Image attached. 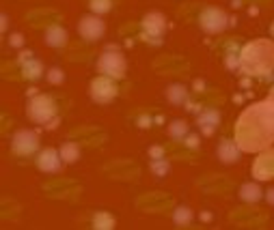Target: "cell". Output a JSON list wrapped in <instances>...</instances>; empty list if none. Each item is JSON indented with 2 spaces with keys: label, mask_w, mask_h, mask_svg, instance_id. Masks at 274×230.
Returning <instances> with one entry per match:
<instances>
[{
  "label": "cell",
  "mask_w": 274,
  "mask_h": 230,
  "mask_svg": "<svg viewBox=\"0 0 274 230\" xmlns=\"http://www.w3.org/2000/svg\"><path fill=\"white\" fill-rule=\"evenodd\" d=\"M266 200H268V202H270V205L274 207V187L266 191Z\"/></svg>",
  "instance_id": "cell-29"
},
{
  "label": "cell",
  "mask_w": 274,
  "mask_h": 230,
  "mask_svg": "<svg viewBox=\"0 0 274 230\" xmlns=\"http://www.w3.org/2000/svg\"><path fill=\"white\" fill-rule=\"evenodd\" d=\"M28 118L35 120V123L39 125H48L50 120H56V106H54L52 97L48 95H35L28 103Z\"/></svg>",
  "instance_id": "cell-3"
},
{
  "label": "cell",
  "mask_w": 274,
  "mask_h": 230,
  "mask_svg": "<svg viewBox=\"0 0 274 230\" xmlns=\"http://www.w3.org/2000/svg\"><path fill=\"white\" fill-rule=\"evenodd\" d=\"M272 32H274V28H272Z\"/></svg>",
  "instance_id": "cell-35"
},
{
  "label": "cell",
  "mask_w": 274,
  "mask_h": 230,
  "mask_svg": "<svg viewBox=\"0 0 274 230\" xmlns=\"http://www.w3.org/2000/svg\"><path fill=\"white\" fill-rule=\"evenodd\" d=\"M63 157H61V151L56 149H43L39 153V157H37V168H39L41 172H48V174H56L61 170L63 166Z\"/></svg>",
  "instance_id": "cell-8"
},
{
  "label": "cell",
  "mask_w": 274,
  "mask_h": 230,
  "mask_svg": "<svg viewBox=\"0 0 274 230\" xmlns=\"http://www.w3.org/2000/svg\"><path fill=\"white\" fill-rule=\"evenodd\" d=\"M7 26H9V18H7V13H2V32L7 30Z\"/></svg>",
  "instance_id": "cell-32"
},
{
  "label": "cell",
  "mask_w": 274,
  "mask_h": 230,
  "mask_svg": "<svg viewBox=\"0 0 274 230\" xmlns=\"http://www.w3.org/2000/svg\"><path fill=\"white\" fill-rule=\"evenodd\" d=\"M264 189L259 187L257 183H244L242 187H240V198L244 202H248V205H255V202H259L264 198Z\"/></svg>",
  "instance_id": "cell-14"
},
{
  "label": "cell",
  "mask_w": 274,
  "mask_h": 230,
  "mask_svg": "<svg viewBox=\"0 0 274 230\" xmlns=\"http://www.w3.org/2000/svg\"><path fill=\"white\" fill-rule=\"evenodd\" d=\"M39 149V136L30 129H20L11 138V151L18 155H30Z\"/></svg>",
  "instance_id": "cell-5"
},
{
  "label": "cell",
  "mask_w": 274,
  "mask_h": 230,
  "mask_svg": "<svg viewBox=\"0 0 274 230\" xmlns=\"http://www.w3.org/2000/svg\"><path fill=\"white\" fill-rule=\"evenodd\" d=\"M199 24H201V28H203L205 32H210V35H216V32H222L229 24H231V18H229V15L224 13L222 9L207 7L203 13H201Z\"/></svg>",
  "instance_id": "cell-4"
},
{
  "label": "cell",
  "mask_w": 274,
  "mask_h": 230,
  "mask_svg": "<svg viewBox=\"0 0 274 230\" xmlns=\"http://www.w3.org/2000/svg\"><path fill=\"white\" fill-rule=\"evenodd\" d=\"M93 228L95 230H112L114 228V217L106 211H100L93 215Z\"/></svg>",
  "instance_id": "cell-18"
},
{
  "label": "cell",
  "mask_w": 274,
  "mask_h": 230,
  "mask_svg": "<svg viewBox=\"0 0 274 230\" xmlns=\"http://www.w3.org/2000/svg\"><path fill=\"white\" fill-rule=\"evenodd\" d=\"M149 120H151L149 116H140V118H138V125H140V127H142V129H145V127H149V125H151V123H149Z\"/></svg>",
  "instance_id": "cell-28"
},
{
  "label": "cell",
  "mask_w": 274,
  "mask_h": 230,
  "mask_svg": "<svg viewBox=\"0 0 274 230\" xmlns=\"http://www.w3.org/2000/svg\"><path fill=\"white\" fill-rule=\"evenodd\" d=\"M201 220H205V222H210V220H212V213H201Z\"/></svg>",
  "instance_id": "cell-33"
},
{
  "label": "cell",
  "mask_w": 274,
  "mask_h": 230,
  "mask_svg": "<svg viewBox=\"0 0 274 230\" xmlns=\"http://www.w3.org/2000/svg\"><path fill=\"white\" fill-rule=\"evenodd\" d=\"M196 125L203 131V136H212L218 125H220V112L218 110H203L199 114V118H196Z\"/></svg>",
  "instance_id": "cell-12"
},
{
  "label": "cell",
  "mask_w": 274,
  "mask_h": 230,
  "mask_svg": "<svg viewBox=\"0 0 274 230\" xmlns=\"http://www.w3.org/2000/svg\"><path fill=\"white\" fill-rule=\"evenodd\" d=\"M253 174H255V179H259V181H268V179L274 177V151L264 153V155L255 161Z\"/></svg>",
  "instance_id": "cell-11"
},
{
  "label": "cell",
  "mask_w": 274,
  "mask_h": 230,
  "mask_svg": "<svg viewBox=\"0 0 274 230\" xmlns=\"http://www.w3.org/2000/svg\"><path fill=\"white\" fill-rule=\"evenodd\" d=\"M231 7H235V9H240V7H242V0H231Z\"/></svg>",
  "instance_id": "cell-34"
},
{
  "label": "cell",
  "mask_w": 274,
  "mask_h": 230,
  "mask_svg": "<svg viewBox=\"0 0 274 230\" xmlns=\"http://www.w3.org/2000/svg\"><path fill=\"white\" fill-rule=\"evenodd\" d=\"M97 71L112 80H121L125 78V71H128V63H125V56L121 52H114L112 47H108L106 52L97 58Z\"/></svg>",
  "instance_id": "cell-2"
},
{
  "label": "cell",
  "mask_w": 274,
  "mask_h": 230,
  "mask_svg": "<svg viewBox=\"0 0 274 230\" xmlns=\"http://www.w3.org/2000/svg\"><path fill=\"white\" fill-rule=\"evenodd\" d=\"M78 32L82 39L86 41H97L106 35V22H104L100 15H84L78 22Z\"/></svg>",
  "instance_id": "cell-6"
},
{
  "label": "cell",
  "mask_w": 274,
  "mask_h": 230,
  "mask_svg": "<svg viewBox=\"0 0 274 230\" xmlns=\"http://www.w3.org/2000/svg\"><path fill=\"white\" fill-rule=\"evenodd\" d=\"M9 46L11 47H22L24 46V37H22L20 32H13V35L9 37Z\"/></svg>",
  "instance_id": "cell-24"
},
{
  "label": "cell",
  "mask_w": 274,
  "mask_h": 230,
  "mask_svg": "<svg viewBox=\"0 0 274 230\" xmlns=\"http://www.w3.org/2000/svg\"><path fill=\"white\" fill-rule=\"evenodd\" d=\"M242 151H261L274 142V103L264 101L244 110L235 125Z\"/></svg>",
  "instance_id": "cell-1"
},
{
  "label": "cell",
  "mask_w": 274,
  "mask_h": 230,
  "mask_svg": "<svg viewBox=\"0 0 274 230\" xmlns=\"http://www.w3.org/2000/svg\"><path fill=\"white\" fill-rule=\"evenodd\" d=\"M168 136L177 142L186 140V136H188V123H184V120H173V123L168 125Z\"/></svg>",
  "instance_id": "cell-20"
},
{
  "label": "cell",
  "mask_w": 274,
  "mask_h": 230,
  "mask_svg": "<svg viewBox=\"0 0 274 230\" xmlns=\"http://www.w3.org/2000/svg\"><path fill=\"white\" fill-rule=\"evenodd\" d=\"M61 157L65 163H76L80 160V146L78 142H65L61 146Z\"/></svg>",
  "instance_id": "cell-16"
},
{
  "label": "cell",
  "mask_w": 274,
  "mask_h": 230,
  "mask_svg": "<svg viewBox=\"0 0 274 230\" xmlns=\"http://www.w3.org/2000/svg\"><path fill=\"white\" fill-rule=\"evenodd\" d=\"M238 65H240V58H235L233 54H231V56L227 58V67L229 69H238Z\"/></svg>",
  "instance_id": "cell-27"
},
{
  "label": "cell",
  "mask_w": 274,
  "mask_h": 230,
  "mask_svg": "<svg viewBox=\"0 0 274 230\" xmlns=\"http://www.w3.org/2000/svg\"><path fill=\"white\" fill-rule=\"evenodd\" d=\"M151 172L156 174V177H166V174L171 172V163L164 161V160H153L151 161Z\"/></svg>",
  "instance_id": "cell-22"
},
{
  "label": "cell",
  "mask_w": 274,
  "mask_h": 230,
  "mask_svg": "<svg viewBox=\"0 0 274 230\" xmlns=\"http://www.w3.org/2000/svg\"><path fill=\"white\" fill-rule=\"evenodd\" d=\"M166 99L173 103V106H182L188 99V91H186V86L182 84H173L166 89Z\"/></svg>",
  "instance_id": "cell-15"
},
{
  "label": "cell",
  "mask_w": 274,
  "mask_h": 230,
  "mask_svg": "<svg viewBox=\"0 0 274 230\" xmlns=\"http://www.w3.org/2000/svg\"><path fill=\"white\" fill-rule=\"evenodd\" d=\"M30 58H32V52H22V56H20V63L24 65L26 60H30Z\"/></svg>",
  "instance_id": "cell-30"
},
{
  "label": "cell",
  "mask_w": 274,
  "mask_h": 230,
  "mask_svg": "<svg viewBox=\"0 0 274 230\" xmlns=\"http://www.w3.org/2000/svg\"><path fill=\"white\" fill-rule=\"evenodd\" d=\"M142 30H145V37H156V39H160L164 35V30H166V18H164L162 13H158V11L147 13L145 20H142Z\"/></svg>",
  "instance_id": "cell-9"
},
{
  "label": "cell",
  "mask_w": 274,
  "mask_h": 230,
  "mask_svg": "<svg viewBox=\"0 0 274 230\" xmlns=\"http://www.w3.org/2000/svg\"><path fill=\"white\" fill-rule=\"evenodd\" d=\"M216 155L222 163H235V161H240V157H242V146H240L238 142L222 140L216 149Z\"/></svg>",
  "instance_id": "cell-10"
},
{
  "label": "cell",
  "mask_w": 274,
  "mask_h": 230,
  "mask_svg": "<svg viewBox=\"0 0 274 230\" xmlns=\"http://www.w3.org/2000/svg\"><path fill=\"white\" fill-rule=\"evenodd\" d=\"M184 142H186V144L190 146V149H196V146H199V138H196L194 134H192V136H188V138H186Z\"/></svg>",
  "instance_id": "cell-26"
},
{
  "label": "cell",
  "mask_w": 274,
  "mask_h": 230,
  "mask_svg": "<svg viewBox=\"0 0 274 230\" xmlns=\"http://www.w3.org/2000/svg\"><path fill=\"white\" fill-rule=\"evenodd\" d=\"M149 157H151V160H162V157H164V146H151V149H149Z\"/></svg>",
  "instance_id": "cell-25"
},
{
  "label": "cell",
  "mask_w": 274,
  "mask_h": 230,
  "mask_svg": "<svg viewBox=\"0 0 274 230\" xmlns=\"http://www.w3.org/2000/svg\"><path fill=\"white\" fill-rule=\"evenodd\" d=\"M117 97V86L112 84V78L100 75L91 82V99L95 103H110Z\"/></svg>",
  "instance_id": "cell-7"
},
{
  "label": "cell",
  "mask_w": 274,
  "mask_h": 230,
  "mask_svg": "<svg viewBox=\"0 0 274 230\" xmlns=\"http://www.w3.org/2000/svg\"><path fill=\"white\" fill-rule=\"evenodd\" d=\"M48 82H50V84H63L65 82V71L63 69H58V67H52V69H48Z\"/></svg>",
  "instance_id": "cell-23"
},
{
  "label": "cell",
  "mask_w": 274,
  "mask_h": 230,
  "mask_svg": "<svg viewBox=\"0 0 274 230\" xmlns=\"http://www.w3.org/2000/svg\"><path fill=\"white\" fill-rule=\"evenodd\" d=\"M43 41H46V46H50V47H63V46H67V30L61 28V26H50V28L46 30V37H43Z\"/></svg>",
  "instance_id": "cell-13"
},
{
  "label": "cell",
  "mask_w": 274,
  "mask_h": 230,
  "mask_svg": "<svg viewBox=\"0 0 274 230\" xmlns=\"http://www.w3.org/2000/svg\"><path fill=\"white\" fill-rule=\"evenodd\" d=\"M194 86H196L194 91H199V92H201V91H205V82H201V80H196V82H194Z\"/></svg>",
  "instance_id": "cell-31"
},
{
  "label": "cell",
  "mask_w": 274,
  "mask_h": 230,
  "mask_svg": "<svg viewBox=\"0 0 274 230\" xmlns=\"http://www.w3.org/2000/svg\"><path fill=\"white\" fill-rule=\"evenodd\" d=\"M22 69H24V78H28V80H39L43 75V65L37 58L26 60V63L22 65Z\"/></svg>",
  "instance_id": "cell-17"
},
{
  "label": "cell",
  "mask_w": 274,
  "mask_h": 230,
  "mask_svg": "<svg viewBox=\"0 0 274 230\" xmlns=\"http://www.w3.org/2000/svg\"><path fill=\"white\" fill-rule=\"evenodd\" d=\"M89 7H91V11L95 15H104V13H108V11L112 9V0H91Z\"/></svg>",
  "instance_id": "cell-21"
},
{
  "label": "cell",
  "mask_w": 274,
  "mask_h": 230,
  "mask_svg": "<svg viewBox=\"0 0 274 230\" xmlns=\"http://www.w3.org/2000/svg\"><path fill=\"white\" fill-rule=\"evenodd\" d=\"M192 209H188V207H177L173 213V222H175V226H188L190 222H192Z\"/></svg>",
  "instance_id": "cell-19"
}]
</instances>
